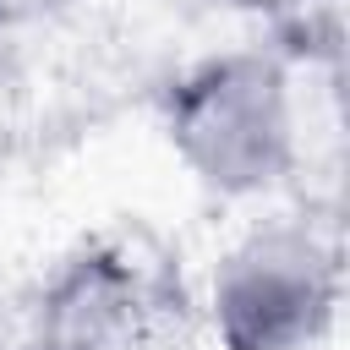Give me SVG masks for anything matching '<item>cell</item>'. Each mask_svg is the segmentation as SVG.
Returning a JSON list of instances; mask_svg holds the SVG:
<instances>
[{
    "instance_id": "6da1fadb",
    "label": "cell",
    "mask_w": 350,
    "mask_h": 350,
    "mask_svg": "<svg viewBox=\"0 0 350 350\" xmlns=\"http://www.w3.org/2000/svg\"><path fill=\"white\" fill-rule=\"evenodd\" d=\"M164 131L202 191L224 202L279 191L301 164V104L290 66L273 49H224L197 60L170 88Z\"/></svg>"
},
{
    "instance_id": "5b68a950",
    "label": "cell",
    "mask_w": 350,
    "mask_h": 350,
    "mask_svg": "<svg viewBox=\"0 0 350 350\" xmlns=\"http://www.w3.org/2000/svg\"><path fill=\"white\" fill-rule=\"evenodd\" d=\"M235 11H257V16H284V11H295V5H306V0H230Z\"/></svg>"
},
{
    "instance_id": "3957f363",
    "label": "cell",
    "mask_w": 350,
    "mask_h": 350,
    "mask_svg": "<svg viewBox=\"0 0 350 350\" xmlns=\"http://www.w3.org/2000/svg\"><path fill=\"white\" fill-rule=\"evenodd\" d=\"M170 295L148 262L120 246H93L60 268L38 306L44 350H159Z\"/></svg>"
},
{
    "instance_id": "7a4b0ae2",
    "label": "cell",
    "mask_w": 350,
    "mask_h": 350,
    "mask_svg": "<svg viewBox=\"0 0 350 350\" xmlns=\"http://www.w3.org/2000/svg\"><path fill=\"white\" fill-rule=\"evenodd\" d=\"M345 262L312 219H257L208 273L219 350H317L339 317Z\"/></svg>"
},
{
    "instance_id": "277c9868",
    "label": "cell",
    "mask_w": 350,
    "mask_h": 350,
    "mask_svg": "<svg viewBox=\"0 0 350 350\" xmlns=\"http://www.w3.org/2000/svg\"><path fill=\"white\" fill-rule=\"evenodd\" d=\"M71 0H0V27H38L49 16H60Z\"/></svg>"
}]
</instances>
